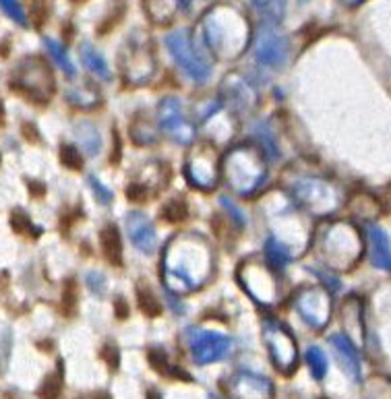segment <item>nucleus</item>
<instances>
[{"label":"nucleus","instance_id":"a878e982","mask_svg":"<svg viewBox=\"0 0 391 399\" xmlns=\"http://www.w3.org/2000/svg\"><path fill=\"white\" fill-rule=\"evenodd\" d=\"M0 6L15 19V21H19L21 25H25V17H23V12H21V6H19V2L17 0H0Z\"/></svg>","mask_w":391,"mask_h":399},{"label":"nucleus","instance_id":"cd10ccee","mask_svg":"<svg viewBox=\"0 0 391 399\" xmlns=\"http://www.w3.org/2000/svg\"><path fill=\"white\" fill-rule=\"evenodd\" d=\"M21 133H23V137H25L29 143H39V133H37V126H35V124H31V122H25Z\"/></svg>","mask_w":391,"mask_h":399},{"label":"nucleus","instance_id":"5701e85b","mask_svg":"<svg viewBox=\"0 0 391 399\" xmlns=\"http://www.w3.org/2000/svg\"><path fill=\"white\" fill-rule=\"evenodd\" d=\"M60 389H62L60 379H58L56 375H50V377H46V381H44V385L39 387L37 396H39V398H58V396H60Z\"/></svg>","mask_w":391,"mask_h":399},{"label":"nucleus","instance_id":"2eb2a0df","mask_svg":"<svg viewBox=\"0 0 391 399\" xmlns=\"http://www.w3.org/2000/svg\"><path fill=\"white\" fill-rule=\"evenodd\" d=\"M77 302H79V296H77V284L73 280H68L62 288V302H60V309H62V315L64 317H75L77 313Z\"/></svg>","mask_w":391,"mask_h":399},{"label":"nucleus","instance_id":"9d476101","mask_svg":"<svg viewBox=\"0 0 391 399\" xmlns=\"http://www.w3.org/2000/svg\"><path fill=\"white\" fill-rule=\"evenodd\" d=\"M330 342H332V346H334V350H336V354H338V358L342 360L344 369L359 381V379H361V362H359V354H356V350L352 348V344L348 342V338H344V335H334Z\"/></svg>","mask_w":391,"mask_h":399},{"label":"nucleus","instance_id":"f03ea898","mask_svg":"<svg viewBox=\"0 0 391 399\" xmlns=\"http://www.w3.org/2000/svg\"><path fill=\"white\" fill-rule=\"evenodd\" d=\"M189 344H191V354L197 364H211L228 356L232 342L224 335L193 329L189 333Z\"/></svg>","mask_w":391,"mask_h":399},{"label":"nucleus","instance_id":"f8f14e48","mask_svg":"<svg viewBox=\"0 0 391 399\" xmlns=\"http://www.w3.org/2000/svg\"><path fill=\"white\" fill-rule=\"evenodd\" d=\"M81 58H83V62H85V66L91 70V72H95L97 77H102V79H110V70H108V64H106V60L99 56V52L93 48V46H83V50H81Z\"/></svg>","mask_w":391,"mask_h":399},{"label":"nucleus","instance_id":"7c9ffc66","mask_svg":"<svg viewBox=\"0 0 391 399\" xmlns=\"http://www.w3.org/2000/svg\"><path fill=\"white\" fill-rule=\"evenodd\" d=\"M27 186H29V193H31L33 197H44V195H46V186H44L41 182H29Z\"/></svg>","mask_w":391,"mask_h":399},{"label":"nucleus","instance_id":"9b49d317","mask_svg":"<svg viewBox=\"0 0 391 399\" xmlns=\"http://www.w3.org/2000/svg\"><path fill=\"white\" fill-rule=\"evenodd\" d=\"M137 306L149 319H155V317L162 315V304H160V300L155 298V294L147 286H139L137 288Z\"/></svg>","mask_w":391,"mask_h":399},{"label":"nucleus","instance_id":"b1692460","mask_svg":"<svg viewBox=\"0 0 391 399\" xmlns=\"http://www.w3.org/2000/svg\"><path fill=\"white\" fill-rule=\"evenodd\" d=\"M99 356H102V360H104L112 371L118 369V364H120V352H118V348H116L114 344H106V346L99 350Z\"/></svg>","mask_w":391,"mask_h":399},{"label":"nucleus","instance_id":"bb28decb","mask_svg":"<svg viewBox=\"0 0 391 399\" xmlns=\"http://www.w3.org/2000/svg\"><path fill=\"white\" fill-rule=\"evenodd\" d=\"M87 286L93 290V294H102L106 284H104V275L102 273H89L87 275Z\"/></svg>","mask_w":391,"mask_h":399},{"label":"nucleus","instance_id":"1a4fd4ad","mask_svg":"<svg viewBox=\"0 0 391 399\" xmlns=\"http://www.w3.org/2000/svg\"><path fill=\"white\" fill-rule=\"evenodd\" d=\"M369 242H371V259L375 267L391 271V246L390 238L379 228H369Z\"/></svg>","mask_w":391,"mask_h":399},{"label":"nucleus","instance_id":"c85d7f7f","mask_svg":"<svg viewBox=\"0 0 391 399\" xmlns=\"http://www.w3.org/2000/svg\"><path fill=\"white\" fill-rule=\"evenodd\" d=\"M89 184L93 186V191H95V195H97V199H99L102 203H110V201H112V195H110L104 186H99V184H97V180H95L93 176L89 178Z\"/></svg>","mask_w":391,"mask_h":399},{"label":"nucleus","instance_id":"a211bd4d","mask_svg":"<svg viewBox=\"0 0 391 399\" xmlns=\"http://www.w3.org/2000/svg\"><path fill=\"white\" fill-rule=\"evenodd\" d=\"M10 226H12V230L17 232V234H27L29 232V236L31 238H37L39 236V228H33V224L29 222V217L21 211V209H17V211H12V215H10Z\"/></svg>","mask_w":391,"mask_h":399},{"label":"nucleus","instance_id":"6e6552de","mask_svg":"<svg viewBox=\"0 0 391 399\" xmlns=\"http://www.w3.org/2000/svg\"><path fill=\"white\" fill-rule=\"evenodd\" d=\"M99 244H102V255L108 261V265H112V267L122 265V240H120V232L114 224H108L102 230Z\"/></svg>","mask_w":391,"mask_h":399},{"label":"nucleus","instance_id":"39448f33","mask_svg":"<svg viewBox=\"0 0 391 399\" xmlns=\"http://www.w3.org/2000/svg\"><path fill=\"white\" fill-rule=\"evenodd\" d=\"M160 124L164 135H168V139L184 145L191 143L193 139V126L189 124V120L182 114V108L176 99H166L160 108Z\"/></svg>","mask_w":391,"mask_h":399},{"label":"nucleus","instance_id":"20e7f679","mask_svg":"<svg viewBox=\"0 0 391 399\" xmlns=\"http://www.w3.org/2000/svg\"><path fill=\"white\" fill-rule=\"evenodd\" d=\"M265 340L269 346V354L276 362V367L282 373H290L294 369V360H296V348H294V340L290 338V333L286 331V327L274 325L269 323L265 329Z\"/></svg>","mask_w":391,"mask_h":399},{"label":"nucleus","instance_id":"423d86ee","mask_svg":"<svg viewBox=\"0 0 391 399\" xmlns=\"http://www.w3.org/2000/svg\"><path fill=\"white\" fill-rule=\"evenodd\" d=\"M288 58V41L276 31H263L257 41V60L269 68H280Z\"/></svg>","mask_w":391,"mask_h":399},{"label":"nucleus","instance_id":"393cba45","mask_svg":"<svg viewBox=\"0 0 391 399\" xmlns=\"http://www.w3.org/2000/svg\"><path fill=\"white\" fill-rule=\"evenodd\" d=\"M81 139H83V143H85V147H87V153L93 155V153L97 151V147H99L97 130H95L91 124H85V135H81Z\"/></svg>","mask_w":391,"mask_h":399},{"label":"nucleus","instance_id":"c756f323","mask_svg":"<svg viewBox=\"0 0 391 399\" xmlns=\"http://www.w3.org/2000/svg\"><path fill=\"white\" fill-rule=\"evenodd\" d=\"M114 311H116V319H126L128 317V304L122 298H118L114 302Z\"/></svg>","mask_w":391,"mask_h":399},{"label":"nucleus","instance_id":"412c9836","mask_svg":"<svg viewBox=\"0 0 391 399\" xmlns=\"http://www.w3.org/2000/svg\"><path fill=\"white\" fill-rule=\"evenodd\" d=\"M46 46L50 48V52H52V56H54V60L60 64V68L66 72V75H75V66L68 62V58H66V54H64V50L58 46V43H54V41H50V39H46Z\"/></svg>","mask_w":391,"mask_h":399},{"label":"nucleus","instance_id":"2f4dec72","mask_svg":"<svg viewBox=\"0 0 391 399\" xmlns=\"http://www.w3.org/2000/svg\"><path fill=\"white\" fill-rule=\"evenodd\" d=\"M4 122H6V118H4V104H2V99H0V128L4 126Z\"/></svg>","mask_w":391,"mask_h":399},{"label":"nucleus","instance_id":"aec40b11","mask_svg":"<svg viewBox=\"0 0 391 399\" xmlns=\"http://www.w3.org/2000/svg\"><path fill=\"white\" fill-rule=\"evenodd\" d=\"M147 360H149V367L155 371V373H160V375H170V364H168V354L164 352V350H160V348H153V350H149V354H147Z\"/></svg>","mask_w":391,"mask_h":399},{"label":"nucleus","instance_id":"dca6fc26","mask_svg":"<svg viewBox=\"0 0 391 399\" xmlns=\"http://www.w3.org/2000/svg\"><path fill=\"white\" fill-rule=\"evenodd\" d=\"M60 164L68 170H81L83 168V155L79 153V149L75 145H60Z\"/></svg>","mask_w":391,"mask_h":399},{"label":"nucleus","instance_id":"473e14b6","mask_svg":"<svg viewBox=\"0 0 391 399\" xmlns=\"http://www.w3.org/2000/svg\"><path fill=\"white\" fill-rule=\"evenodd\" d=\"M0 164H2V157H0Z\"/></svg>","mask_w":391,"mask_h":399},{"label":"nucleus","instance_id":"ddd939ff","mask_svg":"<svg viewBox=\"0 0 391 399\" xmlns=\"http://www.w3.org/2000/svg\"><path fill=\"white\" fill-rule=\"evenodd\" d=\"M187 213H189V207H187V201L176 195L172 197L164 207H162V220L168 222V224H180L187 220Z\"/></svg>","mask_w":391,"mask_h":399},{"label":"nucleus","instance_id":"4468645a","mask_svg":"<svg viewBox=\"0 0 391 399\" xmlns=\"http://www.w3.org/2000/svg\"><path fill=\"white\" fill-rule=\"evenodd\" d=\"M253 4L261 12V17L267 19L269 23H278L284 17V10H286L284 0H253Z\"/></svg>","mask_w":391,"mask_h":399},{"label":"nucleus","instance_id":"0eeeda50","mask_svg":"<svg viewBox=\"0 0 391 399\" xmlns=\"http://www.w3.org/2000/svg\"><path fill=\"white\" fill-rule=\"evenodd\" d=\"M126 230L131 240L135 242V246L145 253L151 255L155 251V232L151 222L143 215V213H128L126 217Z\"/></svg>","mask_w":391,"mask_h":399},{"label":"nucleus","instance_id":"f3484780","mask_svg":"<svg viewBox=\"0 0 391 399\" xmlns=\"http://www.w3.org/2000/svg\"><path fill=\"white\" fill-rule=\"evenodd\" d=\"M307 362H309L311 373H313L315 379H323V377H325V373H327V358H325L323 350L311 348V350L307 352Z\"/></svg>","mask_w":391,"mask_h":399},{"label":"nucleus","instance_id":"6ab92c4d","mask_svg":"<svg viewBox=\"0 0 391 399\" xmlns=\"http://www.w3.org/2000/svg\"><path fill=\"white\" fill-rule=\"evenodd\" d=\"M265 255H267V261L274 265V267H284L286 263H288V253H286V249L282 246V244H278L274 238H269L267 240V244H265Z\"/></svg>","mask_w":391,"mask_h":399},{"label":"nucleus","instance_id":"7ed1b4c3","mask_svg":"<svg viewBox=\"0 0 391 399\" xmlns=\"http://www.w3.org/2000/svg\"><path fill=\"white\" fill-rule=\"evenodd\" d=\"M187 174L191 182L199 188H213L218 182V153L211 145H201L191 153L187 162Z\"/></svg>","mask_w":391,"mask_h":399},{"label":"nucleus","instance_id":"4be33fe9","mask_svg":"<svg viewBox=\"0 0 391 399\" xmlns=\"http://www.w3.org/2000/svg\"><path fill=\"white\" fill-rule=\"evenodd\" d=\"M50 12V0H31V17H33V25L39 29Z\"/></svg>","mask_w":391,"mask_h":399},{"label":"nucleus","instance_id":"f257e3e1","mask_svg":"<svg viewBox=\"0 0 391 399\" xmlns=\"http://www.w3.org/2000/svg\"><path fill=\"white\" fill-rule=\"evenodd\" d=\"M166 43H168L170 54L174 56V60L184 68V72L189 77H193L195 81H205L209 77V64L195 50V46H193L187 31H176V33L168 35Z\"/></svg>","mask_w":391,"mask_h":399}]
</instances>
